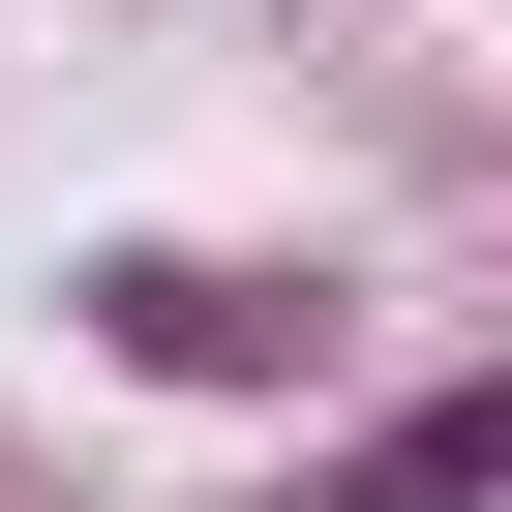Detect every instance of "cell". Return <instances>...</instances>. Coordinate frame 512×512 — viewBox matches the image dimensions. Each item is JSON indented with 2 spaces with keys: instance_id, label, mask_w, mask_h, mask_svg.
I'll return each mask as SVG.
<instances>
[{
  "instance_id": "cell-1",
  "label": "cell",
  "mask_w": 512,
  "mask_h": 512,
  "mask_svg": "<svg viewBox=\"0 0 512 512\" xmlns=\"http://www.w3.org/2000/svg\"><path fill=\"white\" fill-rule=\"evenodd\" d=\"M61 332L121 392H211V422H332L362 392V272H302V241H61Z\"/></svg>"
},
{
  "instance_id": "cell-3",
  "label": "cell",
  "mask_w": 512,
  "mask_h": 512,
  "mask_svg": "<svg viewBox=\"0 0 512 512\" xmlns=\"http://www.w3.org/2000/svg\"><path fill=\"white\" fill-rule=\"evenodd\" d=\"M0 482H31V452H0Z\"/></svg>"
},
{
  "instance_id": "cell-2",
  "label": "cell",
  "mask_w": 512,
  "mask_h": 512,
  "mask_svg": "<svg viewBox=\"0 0 512 512\" xmlns=\"http://www.w3.org/2000/svg\"><path fill=\"white\" fill-rule=\"evenodd\" d=\"M272 512H512V362H452V392H362Z\"/></svg>"
}]
</instances>
